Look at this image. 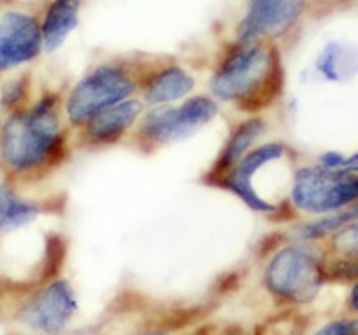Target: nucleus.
I'll return each mask as SVG.
<instances>
[{
  "instance_id": "1",
  "label": "nucleus",
  "mask_w": 358,
  "mask_h": 335,
  "mask_svg": "<svg viewBox=\"0 0 358 335\" xmlns=\"http://www.w3.org/2000/svg\"><path fill=\"white\" fill-rule=\"evenodd\" d=\"M73 129L65 117V95L45 92L0 126V165L18 187L52 176L72 156Z\"/></svg>"
},
{
  "instance_id": "2",
  "label": "nucleus",
  "mask_w": 358,
  "mask_h": 335,
  "mask_svg": "<svg viewBox=\"0 0 358 335\" xmlns=\"http://www.w3.org/2000/svg\"><path fill=\"white\" fill-rule=\"evenodd\" d=\"M285 85L283 50L264 40L228 41L210 78L213 97L248 117L276 106L285 94Z\"/></svg>"
},
{
  "instance_id": "3",
  "label": "nucleus",
  "mask_w": 358,
  "mask_h": 335,
  "mask_svg": "<svg viewBox=\"0 0 358 335\" xmlns=\"http://www.w3.org/2000/svg\"><path fill=\"white\" fill-rule=\"evenodd\" d=\"M297 152L287 142H265L252 148L244 158L220 180L212 185L224 192L233 194L249 210L255 201V188L260 181L262 201L268 208V219L273 221H290L296 213L276 205L273 196L280 197L283 203H290V188L296 174Z\"/></svg>"
},
{
  "instance_id": "4",
  "label": "nucleus",
  "mask_w": 358,
  "mask_h": 335,
  "mask_svg": "<svg viewBox=\"0 0 358 335\" xmlns=\"http://www.w3.org/2000/svg\"><path fill=\"white\" fill-rule=\"evenodd\" d=\"M143 54L108 57L86 72L65 95V117L72 129L115 104L138 94Z\"/></svg>"
},
{
  "instance_id": "5",
  "label": "nucleus",
  "mask_w": 358,
  "mask_h": 335,
  "mask_svg": "<svg viewBox=\"0 0 358 335\" xmlns=\"http://www.w3.org/2000/svg\"><path fill=\"white\" fill-rule=\"evenodd\" d=\"M219 115V103L213 95L199 94L185 99L178 106H152L143 111L127 140L142 155H156L178 140L196 135L201 127Z\"/></svg>"
},
{
  "instance_id": "6",
  "label": "nucleus",
  "mask_w": 358,
  "mask_h": 335,
  "mask_svg": "<svg viewBox=\"0 0 358 335\" xmlns=\"http://www.w3.org/2000/svg\"><path fill=\"white\" fill-rule=\"evenodd\" d=\"M264 283L268 294L281 303L312 301L324 283L321 255L305 241L285 242L268 257Z\"/></svg>"
},
{
  "instance_id": "7",
  "label": "nucleus",
  "mask_w": 358,
  "mask_h": 335,
  "mask_svg": "<svg viewBox=\"0 0 358 335\" xmlns=\"http://www.w3.org/2000/svg\"><path fill=\"white\" fill-rule=\"evenodd\" d=\"M290 203L296 212L328 215L358 205V172L306 165L296 169Z\"/></svg>"
},
{
  "instance_id": "8",
  "label": "nucleus",
  "mask_w": 358,
  "mask_h": 335,
  "mask_svg": "<svg viewBox=\"0 0 358 335\" xmlns=\"http://www.w3.org/2000/svg\"><path fill=\"white\" fill-rule=\"evenodd\" d=\"M306 18V0H245L233 40L271 41L283 50L296 41Z\"/></svg>"
},
{
  "instance_id": "9",
  "label": "nucleus",
  "mask_w": 358,
  "mask_h": 335,
  "mask_svg": "<svg viewBox=\"0 0 358 335\" xmlns=\"http://www.w3.org/2000/svg\"><path fill=\"white\" fill-rule=\"evenodd\" d=\"M41 52L40 9L20 4L0 8V72L29 65Z\"/></svg>"
},
{
  "instance_id": "10",
  "label": "nucleus",
  "mask_w": 358,
  "mask_h": 335,
  "mask_svg": "<svg viewBox=\"0 0 358 335\" xmlns=\"http://www.w3.org/2000/svg\"><path fill=\"white\" fill-rule=\"evenodd\" d=\"M145 111L142 99L131 97L92 115L86 122L76 127L72 143L76 151H102L127 140L133 127Z\"/></svg>"
},
{
  "instance_id": "11",
  "label": "nucleus",
  "mask_w": 358,
  "mask_h": 335,
  "mask_svg": "<svg viewBox=\"0 0 358 335\" xmlns=\"http://www.w3.org/2000/svg\"><path fill=\"white\" fill-rule=\"evenodd\" d=\"M196 79L172 56L143 54L138 78V95L147 106H165L187 99Z\"/></svg>"
},
{
  "instance_id": "12",
  "label": "nucleus",
  "mask_w": 358,
  "mask_h": 335,
  "mask_svg": "<svg viewBox=\"0 0 358 335\" xmlns=\"http://www.w3.org/2000/svg\"><path fill=\"white\" fill-rule=\"evenodd\" d=\"M76 312V296L65 280H54L38 290L22 308V323L41 334H57Z\"/></svg>"
},
{
  "instance_id": "13",
  "label": "nucleus",
  "mask_w": 358,
  "mask_h": 335,
  "mask_svg": "<svg viewBox=\"0 0 358 335\" xmlns=\"http://www.w3.org/2000/svg\"><path fill=\"white\" fill-rule=\"evenodd\" d=\"M265 131H267V120L262 115H252L242 122L235 124L224 145L220 148L219 155L215 156L201 181L208 187H212L226 172L231 171L252 148H257L260 138L265 135Z\"/></svg>"
},
{
  "instance_id": "14",
  "label": "nucleus",
  "mask_w": 358,
  "mask_h": 335,
  "mask_svg": "<svg viewBox=\"0 0 358 335\" xmlns=\"http://www.w3.org/2000/svg\"><path fill=\"white\" fill-rule=\"evenodd\" d=\"M63 210L57 199H31L22 196L17 187L4 183L0 185V242L9 233L17 231L24 226L40 221L43 215H50Z\"/></svg>"
},
{
  "instance_id": "15",
  "label": "nucleus",
  "mask_w": 358,
  "mask_h": 335,
  "mask_svg": "<svg viewBox=\"0 0 358 335\" xmlns=\"http://www.w3.org/2000/svg\"><path fill=\"white\" fill-rule=\"evenodd\" d=\"M83 0H45L40 9V27L45 52H54L78 29Z\"/></svg>"
},
{
  "instance_id": "16",
  "label": "nucleus",
  "mask_w": 358,
  "mask_h": 335,
  "mask_svg": "<svg viewBox=\"0 0 358 335\" xmlns=\"http://www.w3.org/2000/svg\"><path fill=\"white\" fill-rule=\"evenodd\" d=\"M33 78L31 74H22L4 85L0 94V104L8 113H15L33 103Z\"/></svg>"
},
{
  "instance_id": "17",
  "label": "nucleus",
  "mask_w": 358,
  "mask_h": 335,
  "mask_svg": "<svg viewBox=\"0 0 358 335\" xmlns=\"http://www.w3.org/2000/svg\"><path fill=\"white\" fill-rule=\"evenodd\" d=\"M326 238H330L328 250L331 257L358 260V221L350 222Z\"/></svg>"
},
{
  "instance_id": "18",
  "label": "nucleus",
  "mask_w": 358,
  "mask_h": 335,
  "mask_svg": "<svg viewBox=\"0 0 358 335\" xmlns=\"http://www.w3.org/2000/svg\"><path fill=\"white\" fill-rule=\"evenodd\" d=\"M306 2H308V17L322 18L341 8L353 4L355 0H306Z\"/></svg>"
},
{
  "instance_id": "19",
  "label": "nucleus",
  "mask_w": 358,
  "mask_h": 335,
  "mask_svg": "<svg viewBox=\"0 0 358 335\" xmlns=\"http://www.w3.org/2000/svg\"><path fill=\"white\" fill-rule=\"evenodd\" d=\"M313 335H358V319H338L319 328Z\"/></svg>"
},
{
  "instance_id": "20",
  "label": "nucleus",
  "mask_w": 358,
  "mask_h": 335,
  "mask_svg": "<svg viewBox=\"0 0 358 335\" xmlns=\"http://www.w3.org/2000/svg\"><path fill=\"white\" fill-rule=\"evenodd\" d=\"M212 330H213L212 325H204V327L196 328V330L190 332V334H187V335H212Z\"/></svg>"
},
{
  "instance_id": "21",
  "label": "nucleus",
  "mask_w": 358,
  "mask_h": 335,
  "mask_svg": "<svg viewBox=\"0 0 358 335\" xmlns=\"http://www.w3.org/2000/svg\"><path fill=\"white\" fill-rule=\"evenodd\" d=\"M351 305H353L355 311L358 312V283H357V285H355L353 292H351Z\"/></svg>"
},
{
  "instance_id": "22",
  "label": "nucleus",
  "mask_w": 358,
  "mask_h": 335,
  "mask_svg": "<svg viewBox=\"0 0 358 335\" xmlns=\"http://www.w3.org/2000/svg\"><path fill=\"white\" fill-rule=\"evenodd\" d=\"M142 335H167V334H165L163 330H149V332H145V334H142Z\"/></svg>"
},
{
  "instance_id": "23",
  "label": "nucleus",
  "mask_w": 358,
  "mask_h": 335,
  "mask_svg": "<svg viewBox=\"0 0 358 335\" xmlns=\"http://www.w3.org/2000/svg\"><path fill=\"white\" fill-rule=\"evenodd\" d=\"M6 4H8V2H6V0H0V8H4Z\"/></svg>"
},
{
  "instance_id": "24",
  "label": "nucleus",
  "mask_w": 358,
  "mask_h": 335,
  "mask_svg": "<svg viewBox=\"0 0 358 335\" xmlns=\"http://www.w3.org/2000/svg\"><path fill=\"white\" fill-rule=\"evenodd\" d=\"M255 335H262V334H260V332H258V330H257V334H255Z\"/></svg>"
},
{
  "instance_id": "25",
  "label": "nucleus",
  "mask_w": 358,
  "mask_h": 335,
  "mask_svg": "<svg viewBox=\"0 0 358 335\" xmlns=\"http://www.w3.org/2000/svg\"><path fill=\"white\" fill-rule=\"evenodd\" d=\"M0 171H2V165H0Z\"/></svg>"
}]
</instances>
